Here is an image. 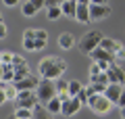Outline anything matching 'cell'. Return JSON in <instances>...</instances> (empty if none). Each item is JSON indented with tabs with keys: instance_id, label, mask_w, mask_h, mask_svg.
<instances>
[{
	"instance_id": "obj_1",
	"label": "cell",
	"mask_w": 125,
	"mask_h": 119,
	"mask_svg": "<svg viewBox=\"0 0 125 119\" xmlns=\"http://www.w3.org/2000/svg\"><path fill=\"white\" fill-rule=\"evenodd\" d=\"M65 71H67V61L62 57H44L38 65L40 77H46V79H58Z\"/></svg>"
},
{
	"instance_id": "obj_2",
	"label": "cell",
	"mask_w": 125,
	"mask_h": 119,
	"mask_svg": "<svg viewBox=\"0 0 125 119\" xmlns=\"http://www.w3.org/2000/svg\"><path fill=\"white\" fill-rule=\"evenodd\" d=\"M102 38H104V36L100 34L98 29H92V31H88V34H83L81 40H79V52L81 54H90L92 50H96L100 46Z\"/></svg>"
},
{
	"instance_id": "obj_3",
	"label": "cell",
	"mask_w": 125,
	"mask_h": 119,
	"mask_svg": "<svg viewBox=\"0 0 125 119\" xmlns=\"http://www.w3.org/2000/svg\"><path fill=\"white\" fill-rule=\"evenodd\" d=\"M36 94H38V98H40L42 105L50 102L54 96H56V82H54V79H46V77H42V79H40V84H38V88H36Z\"/></svg>"
},
{
	"instance_id": "obj_4",
	"label": "cell",
	"mask_w": 125,
	"mask_h": 119,
	"mask_svg": "<svg viewBox=\"0 0 125 119\" xmlns=\"http://www.w3.org/2000/svg\"><path fill=\"white\" fill-rule=\"evenodd\" d=\"M15 109H36L38 105H40V98H38L36 90H23V92L17 94V98L13 100Z\"/></svg>"
},
{
	"instance_id": "obj_5",
	"label": "cell",
	"mask_w": 125,
	"mask_h": 119,
	"mask_svg": "<svg viewBox=\"0 0 125 119\" xmlns=\"http://www.w3.org/2000/svg\"><path fill=\"white\" fill-rule=\"evenodd\" d=\"M88 107H90V109H92L96 115H106L108 111H111L113 102L108 100L104 94H90V98H88Z\"/></svg>"
},
{
	"instance_id": "obj_6",
	"label": "cell",
	"mask_w": 125,
	"mask_h": 119,
	"mask_svg": "<svg viewBox=\"0 0 125 119\" xmlns=\"http://www.w3.org/2000/svg\"><path fill=\"white\" fill-rule=\"evenodd\" d=\"M106 75H108V82H111V84H121V86L125 84V69L121 65H117V63H113V65L108 67Z\"/></svg>"
},
{
	"instance_id": "obj_7",
	"label": "cell",
	"mask_w": 125,
	"mask_h": 119,
	"mask_svg": "<svg viewBox=\"0 0 125 119\" xmlns=\"http://www.w3.org/2000/svg\"><path fill=\"white\" fill-rule=\"evenodd\" d=\"M79 109H81V100H79L77 96H71V98H67V100H62V111H61V115H65V117H73Z\"/></svg>"
},
{
	"instance_id": "obj_8",
	"label": "cell",
	"mask_w": 125,
	"mask_h": 119,
	"mask_svg": "<svg viewBox=\"0 0 125 119\" xmlns=\"http://www.w3.org/2000/svg\"><path fill=\"white\" fill-rule=\"evenodd\" d=\"M111 15V6L108 4H90V17L92 21H102Z\"/></svg>"
},
{
	"instance_id": "obj_9",
	"label": "cell",
	"mask_w": 125,
	"mask_h": 119,
	"mask_svg": "<svg viewBox=\"0 0 125 119\" xmlns=\"http://www.w3.org/2000/svg\"><path fill=\"white\" fill-rule=\"evenodd\" d=\"M90 57H92V61H94V63H102V61H104V63H111V65H113V63L117 61L113 52H108V50L100 48V46H98L96 50H92V52H90Z\"/></svg>"
},
{
	"instance_id": "obj_10",
	"label": "cell",
	"mask_w": 125,
	"mask_h": 119,
	"mask_svg": "<svg viewBox=\"0 0 125 119\" xmlns=\"http://www.w3.org/2000/svg\"><path fill=\"white\" fill-rule=\"evenodd\" d=\"M40 79H42V77H33V75L29 73L27 77H23V79H19V82H15V86H17L19 92H23V90H36L38 84H40Z\"/></svg>"
},
{
	"instance_id": "obj_11",
	"label": "cell",
	"mask_w": 125,
	"mask_h": 119,
	"mask_svg": "<svg viewBox=\"0 0 125 119\" xmlns=\"http://www.w3.org/2000/svg\"><path fill=\"white\" fill-rule=\"evenodd\" d=\"M121 94H123V86H121V84H108L104 96H106L113 105H117V102H119V98H121Z\"/></svg>"
},
{
	"instance_id": "obj_12",
	"label": "cell",
	"mask_w": 125,
	"mask_h": 119,
	"mask_svg": "<svg viewBox=\"0 0 125 119\" xmlns=\"http://www.w3.org/2000/svg\"><path fill=\"white\" fill-rule=\"evenodd\" d=\"M75 19H77L79 23H83V25H88V23L92 21V17H90V4H77Z\"/></svg>"
},
{
	"instance_id": "obj_13",
	"label": "cell",
	"mask_w": 125,
	"mask_h": 119,
	"mask_svg": "<svg viewBox=\"0 0 125 119\" xmlns=\"http://www.w3.org/2000/svg\"><path fill=\"white\" fill-rule=\"evenodd\" d=\"M77 0H67V2H62L61 4V9H62V15L65 17H73L75 19V13H77Z\"/></svg>"
},
{
	"instance_id": "obj_14",
	"label": "cell",
	"mask_w": 125,
	"mask_h": 119,
	"mask_svg": "<svg viewBox=\"0 0 125 119\" xmlns=\"http://www.w3.org/2000/svg\"><path fill=\"white\" fill-rule=\"evenodd\" d=\"M121 46V42L119 40H113V38H102V42H100V48H104V50H108V52H113L115 54V50Z\"/></svg>"
},
{
	"instance_id": "obj_15",
	"label": "cell",
	"mask_w": 125,
	"mask_h": 119,
	"mask_svg": "<svg viewBox=\"0 0 125 119\" xmlns=\"http://www.w3.org/2000/svg\"><path fill=\"white\" fill-rule=\"evenodd\" d=\"M44 107H46V109H48L52 115H56V113H61V111H62V100H61L58 96H54L52 100H50V102H46Z\"/></svg>"
},
{
	"instance_id": "obj_16",
	"label": "cell",
	"mask_w": 125,
	"mask_h": 119,
	"mask_svg": "<svg viewBox=\"0 0 125 119\" xmlns=\"http://www.w3.org/2000/svg\"><path fill=\"white\" fill-rule=\"evenodd\" d=\"M73 42H75V40H73L71 34H61L58 36V46H61L62 50H69L73 46Z\"/></svg>"
},
{
	"instance_id": "obj_17",
	"label": "cell",
	"mask_w": 125,
	"mask_h": 119,
	"mask_svg": "<svg viewBox=\"0 0 125 119\" xmlns=\"http://www.w3.org/2000/svg\"><path fill=\"white\" fill-rule=\"evenodd\" d=\"M46 17H48V21H56L62 17V9L61 6H46Z\"/></svg>"
},
{
	"instance_id": "obj_18",
	"label": "cell",
	"mask_w": 125,
	"mask_h": 119,
	"mask_svg": "<svg viewBox=\"0 0 125 119\" xmlns=\"http://www.w3.org/2000/svg\"><path fill=\"white\" fill-rule=\"evenodd\" d=\"M2 84H15V67H13V65H4Z\"/></svg>"
},
{
	"instance_id": "obj_19",
	"label": "cell",
	"mask_w": 125,
	"mask_h": 119,
	"mask_svg": "<svg viewBox=\"0 0 125 119\" xmlns=\"http://www.w3.org/2000/svg\"><path fill=\"white\" fill-rule=\"evenodd\" d=\"M33 119H52V113H50L46 107L38 105L36 109H33Z\"/></svg>"
},
{
	"instance_id": "obj_20",
	"label": "cell",
	"mask_w": 125,
	"mask_h": 119,
	"mask_svg": "<svg viewBox=\"0 0 125 119\" xmlns=\"http://www.w3.org/2000/svg\"><path fill=\"white\" fill-rule=\"evenodd\" d=\"M85 88H88L90 94H104L106 88H108V84H90V86H85Z\"/></svg>"
},
{
	"instance_id": "obj_21",
	"label": "cell",
	"mask_w": 125,
	"mask_h": 119,
	"mask_svg": "<svg viewBox=\"0 0 125 119\" xmlns=\"http://www.w3.org/2000/svg\"><path fill=\"white\" fill-rule=\"evenodd\" d=\"M4 94H6L9 100H15L17 94H19V90H17V86H15V84H4Z\"/></svg>"
},
{
	"instance_id": "obj_22",
	"label": "cell",
	"mask_w": 125,
	"mask_h": 119,
	"mask_svg": "<svg viewBox=\"0 0 125 119\" xmlns=\"http://www.w3.org/2000/svg\"><path fill=\"white\" fill-rule=\"evenodd\" d=\"M13 115L17 119H33V111L31 109H15Z\"/></svg>"
},
{
	"instance_id": "obj_23",
	"label": "cell",
	"mask_w": 125,
	"mask_h": 119,
	"mask_svg": "<svg viewBox=\"0 0 125 119\" xmlns=\"http://www.w3.org/2000/svg\"><path fill=\"white\" fill-rule=\"evenodd\" d=\"M81 88H83V86H81V82L71 79V82H69V96H77V94L81 92Z\"/></svg>"
},
{
	"instance_id": "obj_24",
	"label": "cell",
	"mask_w": 125,
	"mask_h": 119,
	"mask_svg": "<svg viewBox=\"0 0 125 119\" xmlns=\"http://www.w3.org/2000/svg\"><path fill=\"white\" fill-rule=\"evenodd\" d=\"M29 75V67L27 65H21V67H15V82H19V79L27 77Z\"/></svg>"
},
{
	"instance_id": "obj_25",
	"label": "cell",
	"mask_w": 125,
	"mask_h": 119,
	"mask_svg": "<svg viewBox=\"0 0 125 119\" xmlns=\"http://www.w3.org/2000/svg\"><path fill=\"white\" fill-rule=\"evenodd\" d=\"M21 13H23V15H25V17H33V15H36V13H38V11H36V6L31 4V0H27L25 4H23V6H21Z\"/></svg>"
},
{
	"instance_id": "obj_26",
	"label": "cell",
	"mask_w": 125,
	"mask_h": 119,
	"mask_svg": "<svg viewBox=\"0 0 125 119\" xmlns=\"http://www.w3.org/2000/svg\"><path fill=\"white\" fill-rule=\"evenodd\" d=\"M23 48L33 52L36 50V38H29V36H23Z\"/></svg>"
},
{
	"instance_id": "obj_27",
	"label": "cell",
	"mask_w": 125,
	"mask_h": 119,
	"mask_svg": "<svg viewBox=\"0 0 125 119\" xmlns=\"http://www.w3.org/2000/svg\"><path fill=\"white\" fill-rule=\"evenodd\" d=\"M13 57H15L13 52H9V50H4V52L0 54V63H2V65H10V63H13Z\"/></svg>"
},
{
	"instance_id": "obj_28",
	"label": "cell",
	"mask_w": 125,
	"mask_h": 119,
	"mask_svg": "<svg viewBox=\"0 0 125 119\" xmlns=\"http://www.w3.org/2000/svg\"><path fill=\"white\" fill-rule=\"evenodd\" d=\"M77 98H79V100H81V105H88V98H90V92H88V88H85V86H83V88H81V92L77 94Z\"/></svg>"
},
{
	"instance_id": "obj_29",
	"label": "cell",
	"mask_w": 125,
	"mask_h": 119,
	"mask_svg": "<svg viewBox=\"0 0 125 119\" xmlns=\"http://www.w3.org/2000/svg\"><path fill=\"white\" fill-rule=\"evenodd\" d=\"M10 65H13V67H21V65H27V63H25V59H23L21 54H15V57H13V63H10Z\"/></svg>"
},
{
	"instance_id": "obj_30",
	"label": "cell",
	"mask_w": 125,
	"mask_h": 119,
	"mask_svg": "<svg viewBox=\"0 0 125 119\" xmlns=\"http://www.w3.org/2000/svg\"><path fill=\"white\" fill-rule=\"evenodd\" d=\"M115 59H117V61H125V46L123 44L115 50Z\"/></svg>"
},
{
	"instance_id": "obj_31",
	"label": "cell",
	"mask_w": 125,
	"mask_h": 119,
	"mask_svg": "<svg viewBox=\"0 0 125 119\" xmlns=\"http://www.w3.org/2000/svg\"><path fill=\"white\" fill-rule=\"evenodd\" d=\"M36 40H44V42H48V31H44V29H36Z\"/></svg>"
},
{
	"instance_id": "obj_32",
	"label": "cell",
	"mask_w": 125,
	"mask_h": 119,
	"mask_svg": "<svg viewBox=\"0 0 125 119\" xmlns=\"http://www.w3.org/2000/svg\"><path fill=\"white\" fill-rule=\"evenodd\" d=\"M98 73H102V69H100L98 63H94V65L90 67V75H98Z\"/></svg>"
},
{
	"instance_id": "obj_33",
	"label": "cell",
	"mask_w": 125,
	"mask_h": 119,
	"mask_svg": "<svg viewBox=\"0 0 125 119\" xmlns=\"http://www.w3.org/2000/svg\"><path fill=\"white\" fill-rule=\"evenodd\" d=\"M31 4L36 6V11H40V9H44V6H46V0H31Z\"/></svg>"
},
{
	"instance_id": "obj_34",
	"label": "cell",
	"mask_w": 125,
	"mask_h": 119,
	"mask_svg": "<svg viewBox=\"0 0 125 119\" xmlns=\"http://www.w3.org/2000/svg\"><path fill=\"white\" fill-rule=\"evenodd\" d=\"M6 31H9V29H6V23H4V21H0V40L6 38Z\"/></svg>"
},
{
	"instance_id": "obj_35",
	"label": "cell",
	"mask_w": 125,
	"mask_h": 119,
	"mask_svg": "<svg viewBox=\"0 0 125 119\" xmlns=\"http://www.w3.org/2000/svg\"><path fill=\"white\" fill-rule=\"evenodd\" d=\"M6 100H9V98H6V94H4V86H0V105H4Z\"/></svg>"
},
{
	"instance_id": "obj_36",
	"label": "cell",
	"mask_w": 125,
	"mask_h": 119,
	"mask_svg": "<svg viewBox=\"0 0 125 119\" xmlns=\"http://www.w3.org/2000/svg\"><path fill=\"white\" fill-rule=\"evenodd\" d=\"M46 48V42L44 40H36V50H44Z\"/></svg>"
},
{
	"instance_id": "obj_37",
	"label": "cell",
	"mask_w": 125,
	"mask_h": 119,
	"mask_svg": "<svg viewBox=\"0 0 125 119\" xmlns=\"http://www.w3.org/2000/svg\"><path fill=\"white\" fill-rule=\"evenodd\" d=\"M117 107H119V109H123V107H125V90H123V94H121V98H119V102H117Z\"/></svg>"
},
{
	"instance_id": "obj_38",
	"label": "cell",
	"mask_w": 125,
	"mask_h": 119,
	"mask_svg": "<svg viewBox=\"0 0 125 119\" xmlns=\"http://www.w3.org/2000/svg\"><path fill=\"white\" fill-rule=\"evenodd\" d=\"M17 2H19V0H2V4H4V6H17Z\"/></svg>"
},
{
	"instance_id": "obj_39",
	"label": "cell",
	"mask_w": 125,
	"mask_h": 119,
	"mask_svg": "<svg viewBox=\"0 0 125 119\" xmlns=\"http://www.w3.org/2000/svg\"><path fill=\"white\" fill-rule=\"evenodd\" d=\"M90 4H108V0H90Z\"/></svg>"
},
{
	"instance_id": "obj_40",
	"label": "cell",
	"mask_w": 125,
	"mask_h": 119,
	"mask_svg": "<svg viewBox=\"0 0 125 119\" xmlns=\"http://www.w3.org/2000/svg\"><path fill=\"white\" fill-rule=\"evenodd\" d=\"M2 73H4V65L0 63V86H2Z\"/></svg>"
},
{
	"instance_id": "obj_41",
	"label": "cell",
	"mask_w": 125,
	"mask_h": 119,
	"mask_svg": "<svg viewBox=\"0 0 125 119\" xmlns=\"http://www.w3.org/2000/svg\"><path fill=\"white\" fill-rule=\"evenodd\" d=\"M79 4H90V0H77Z\"/></svg>"
},
{
	"instance_id": "obj_42",
	"label": "cell",
	"mask_w": 125,
	"mask_h": 119,
	"mask_svg": "<svg viewBox=\"0 0 125 119\" xmlns=\"http://www.w3.org/2000/svg\"><path fill=\"white\" fill-rule=\"evenodd\" d=\"M121 115H123V119H125V107H123V109H121Z\"/></svg>"
},
{
	"instance_id": "obj_43",
	"label": "cell",
	"mask_w": 125,
	"mask_h": 119,
	"mask_svg": "<svg viewBox=\"0 0 125 119\" xmlns=\"http://www.w3.org/2000/svg\"><path fill=\"white\" fill-rule=\"evenodd\" d=\"M9 119H17V117H15V115H10V117H9Z\"/></svg>"
},
{
	"instance_id": "obj_44",
	"label": "cell",
	"mask_w": 125,
	"mask_h": 119,
	"mask_svg": "<svg viewBox=\"0 0 125 119\" xmlns=\"http://www.w3.org/2000/svg\"><path fill=\"white\" fill-rule=\"evenodd\" d=\"M0 21H2V13H0Z\"/></svg>"
},
{
	"instance_id": "obj_45",
	"label": "cell",
	"mask_w": 125,
	"mask_h": 119,
	"mask_svg": "<svg viewBox=\"0 0 125 119\" xmlns=\"http://www.w3.org/2000/svg\"><path fill=\"white\" fill-rule=\"evenodd\" d=\"M0 54H2V52H0Z\"/></svg>"
}]
</instances>
